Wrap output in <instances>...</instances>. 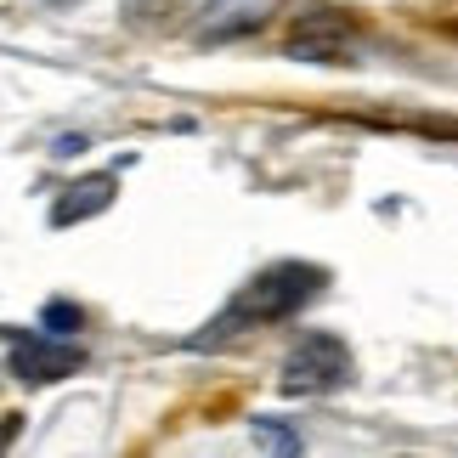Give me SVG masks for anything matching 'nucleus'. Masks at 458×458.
Wrapping results in <instances>:
<instances>
[{
  "label": "nucleus",
  "instance_id": "f257e3e1",
  "mask_svg": "<svg viewBox=\"0 0 458 458\" xmlns=\"http://www.w3.org/2000/svg\"><path fill=\"white\" fill-rule=\"evenodd\" d=\"M328 289V272L311 267V260H277V267L255 272L243 294L233 301V323H277V317L301 311L311 294Z\"/></svg>",
  "mask_w": 458,
  "mask_h": 458
},
{
  "label": "nucleus",
  "instance_id": "f03ea898",
  "mask_svg": "<svg viewBox=\"0 0 458 458\" xmlns=\"http://www.w3.org/2000/svg\"><path fill=\"white\" fill-rule=\"evenodd\" d=\"M357 34H362L357 12L334 6V0H306V6L289 17L284 51H289V57H306V63H340Z\"/></svg>",
  "mask_w": 458,
  "mask_h": 458
},
{
  "label": "nucleus",
  "instance_id": "7ed1b4c3",
  "mask_svg": "<svg viewBox=\"0 0 458 458\" xmlns=\"http://www.w3.org/2000/svg\"><path fill=\"white\" fill-rule=\"evenodd\" d=\"M351 374V357L334 334H301L284 357V374H277V391L284 396H323Z\"/></svg>",
  "mask_w": 458,
  "mask_h": 458
},
{
  "label": "nucleus",
  "instance_id": "20e7f679",
  "mask_svg": "<svg viewBox=\"0 0 458 458\" xmlns=\"http://www.w3.org/2000/svg\"><path fill=\"white\" fill-rule=\"evenodd\" d=\"M80 351L57 340H12V374L23 385H57L68 374H80Z\"/></svg>",
  "mask_w": 458,
  "mask_h": 458
},
{
  "label": "nucleus",
  "instance_id": "39448f33",
  "mask_svg": "<svg viewBox=\"0 0 458 458\" xmlns=\"http://www.w3.org/2000/svg\"><path fill=\"white\" fill-rule=\"evenodd\" d=\"M119 192V175L114 170H97V175H80L68 192H57V204H51V226H74V221H91L102 209L114 204Z\"/></svg>",
  "mask_w": 458,
  "mask_h": 458
},
{
  "label": "nucleus",
  "instance_id": "423d86ee",
  "mask_svg": "<svg viewBox=\"0 0 458 458\" xmlns=\"http://www.w3.org/2000/svg\"><path fill=\"white\" fill-rule=\"evenodd\" d=\"M250 436H255V442L267 447V453H277V458H294V453H301V442H294V430H289V425H277V419H255V425H250Z\"/></svg>",
  "mask_w": 458,
  "mask_h": 458
},
{
  "label": "nucleus",
  "instance_id": "0eeeda50",
  "mask_svg": "<svg viewBox=\"0 0 458 458\" xmlns=\"http://www.w3.org/2000/svg\"><path fill=\"white\" fill-rule=\"evenodd\" d=\"M80 323H85L80 306H68V301H51V306H46V328H51V334H74Z\"/></svg>",
  "mask_w": 458,
  "mask_h": 458
}]
</instances>
